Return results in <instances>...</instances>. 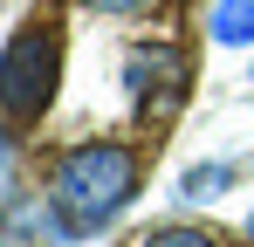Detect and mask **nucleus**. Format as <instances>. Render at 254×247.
<instances>
[{"label":"nucleus","mask_w":254,"mask_h":247,"mask_svg":"<svg viewBox=\"0 0 254 247\" xmlns=\"http://www.w3.org/2000/svg\"><path fill=\"white\" fill-rule=\"evenodd\" d=\"M130 192H137V151L130 144H76L62 151L55 179H48V206L69 234H96L110 213H124Z\"/></svg>","instance_id":"nucleus-1"},{"label":"nucleus","mask_w":254,"mask_h":247,"mask_svg":"<svg viewBox=\"0 0 254 247\" xmlns=\"http://www.w3.org/2000/svg\"><path fill=\"white\" fill-rule=\"evenodd\" d=\"M55 82H62V28L55 21H28L0 48V110L14 124H35L55 103Z\"/></svg>","instance_id":"nucleus-2"},{"label":"nucleus","mask_w":254,"mask_h":247,"mask_svg":"<svg viewBox=\"0 0 254 247\" xmlns=\"http://www.w3.org/2000/svg\"><path fill=\"white\" fill-rule=\"evenodd\" d=\"M124 82H130V103H137L144 124H172V110L186 103L192 62H186V48H172V41H137L124 55Z\"/></svg>","instance_id":"nucleus-3"},{"label":"nucleus","mask_w":254,"mask_h":247,"mask_svg":"<svg viewBox=\"0 0 254 247\" xmlns=\"http://www.w3.org/2000/svg\"><path fill=\"white\" fill-rule=\"evenodd\" d=\"M213 41L220 48H248L254 41V0H220L213 7Z\"/></svg>","instance_id":"nucleus-4"},{"label":"nucleus","mask_w":254,"mask_h":247,"mask_svg":"<svg viewBox=\"0 0 254 247\" xmlns=\"http://www.w3.org/2000/svg\"><path fill=\"white\" fill-rule=\"evenodd\" d=\"M144 247H220V241H213L206 227H158Z\"/></svg>","instance_id":"nucleus-5"},{"label":"nucleus","mask_w":254,"mask_h":247,"mask_svg":"<svg viewBox=\"0 0 254 247\" xmlns=\"http://www.w3.org/2000/svg\"><path fill=\"white\" fill-rule=\"evenodd\" d=\"M220 185H227V172H220V165H199V172L186 179V199H213Z\"/></svg>","instance_id":"nucleus-6"},{"label":"nucleus","mask_w":254,"mask_h":247,"mask_svg":"<svg viewBox=\"0 0 254 247\" xmlns=\"http://www.w3.org/2000/svg\"><path fill=\"white\" fill-rule=\"evenodd\" d=\"M96 14H137V7H151V0H89Z\"/></svg>","instance_id":"nucleus-7"},{"label":"nucleus","mask_w":254,"mask_h":247,"mask_svg":"<svg viewBox=\"0 0 254 247\" xmlns=\"http://www.w3.org/2000/svg\"><path fill=\"white\" fill-rule=\"evenodd\" d=\"M248 234H254V220H248Z\"/></svg>","instance_id":"nucleus-8"},{"label":"nucleus","mask_w":254,"mask_h":247,"mask_svg":"<svg viewBox=\"0 0 254 247\" xmlns=\"http://www.w3.org/2000/svg\"><path fill=\"white\" fill-rule=\"evenodd\" d=\"M0 247H7V241H0Z\"/></svg>","instance_id":"nucleus-9"}]
</instances>
